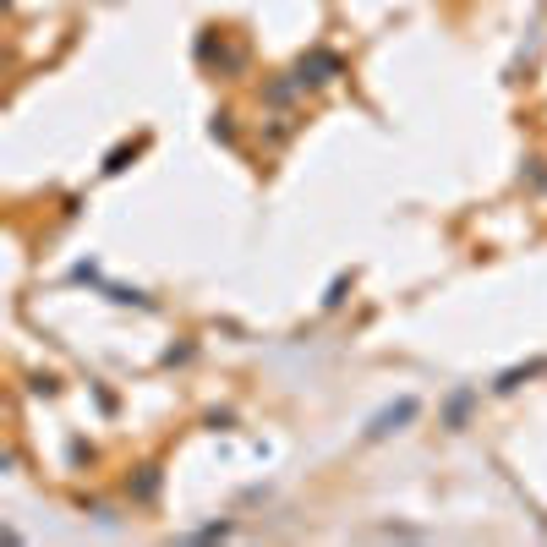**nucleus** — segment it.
Segmentation results:
<instances>
[{"label": "nucleus", "instance_id": "2", "mask_svg": "<svg viewBox=\"0 0 547 547\" xmlns=\"http://www.w3.org/2000/svg\"><path fill=\"white\" fill-rule=\"evenodd\" d=\"M334 72H340V55H329V50H312V61H301V66H296V83H301V88H307V83L318 88V83H329Z\"/></svg>", "mask_w": 547, "mask_h": 547}, {"label": "nucleus", "instance_id": "1", "mask_svg": "<svg viewBox=\"0 0 547 547\" xmlns=\"http://www.w3.org/2000/svg\"><path fill=\"white\" fill-rule=\"evenodd\" d=\"M416 416H422V400H416V394H405V400L383 405V411L367 422V444H378V438H389V433H405Z\"/></svg>", "mask_w": 547, "mask_h": 547}, {"label": "nucleus", "instance_id": "3", "mask_svg": "<svg viewBox=\"0 0 547 547\" xmlns=\"http://www.w3.org/2000/svg\"><path fill=\"white\" fill-rule=\"evenodd\" d=\"M537 372H547V356H542V362H526V367H509L504 378L493 383V389H498V394H509V389H520L526 378H537Z\"/></svg>", "mask_w": 547, "mask_h": 547}]
</instances>
